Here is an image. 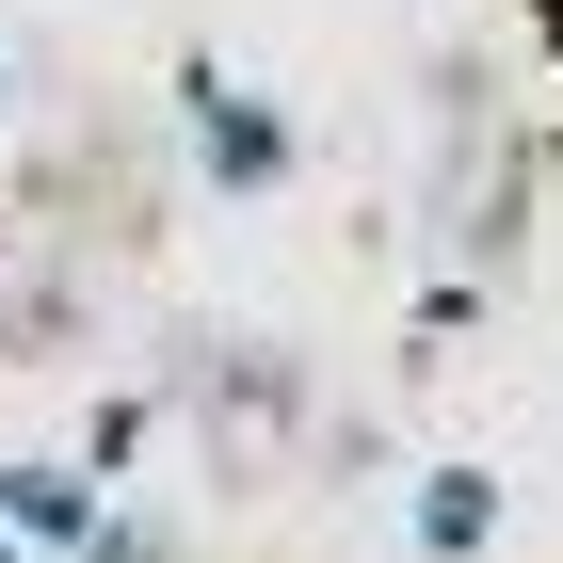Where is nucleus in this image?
<instances>
[{
    "mask_svg": "<svg viewBox=\"0 0 563 563\" xmlns=\"http://www.w3.org/2000/svg\"><path fill=\"white\" fill-rule=\"evenodd\" d=\"M177 113H194V177H210V194H274V177H290L274 97H242V81H210V65H194V81H177Z\"/></svg>",
    "mask_w": 563,
    "mask_h": 563,
    "instance_id": "obj_1",
    "label": "nucleus"
},
{
    "mask_svg": "<svg viewBox=\"0 0 563 563\" xmlns=\"http://www.w3.org/2000/svg\"><path fill=\"white\" fill-rule=\"evenodd\" d=\"M0 531H16L33 563H65V548L97 531V467H81V451H33V467H0Z\"/></svg>",
    "mask_w": 563,
    "mask_h": 563,
    "instance_id": "obj_2",
    "label": "nucleus"
},
{
    "mask_svg": "<svg viewBox=\"0 0 563 563\" xmlns=\"http://www.w3.org/2000/svg\"><path fill=\"white\" fill-rule=\"evenodd\" d=\"M483 548H499V483H483V467H434L419 483V563H483Z\"/></svg>",
    "mask_w": 563,
    "mask_h": 563,
    "instance_id": "obj_3",
    "label": "nucleus"
},
{
    "mask_svg": "<svg viewBox=\"0 0 563 563\" xmlns=\"http://www.w3.org/2000/svg\"><path fill=\"white\" fill-rule=\"evenodd\" d=\"M65 563H177V531H162V516H130V499H97V531H81Z\"/></svg>",
    "mask_w": 563,
    "mask_h": 563,
    "instance_id": "obj_4",
    "label": "nucleus"
},
{
    "mask_svg": "<svg viewBox=\"0 0 563 563\" xmlns=\"http://www.w3.org/2000/svg\"><path fill=\"white\" fill-rule=\"evenodd\" d=\"M0 563H33V548H16V531H0Z\"/></svg>",
    "mask_w": 563,
    "mask_h": 563,
    "instance_id": "obj_5",
    "label": "nucleus"
},
{
    "mask_svg": "<svg viewBox=\"0 0 563 563\" xmlns=\"http://www.w3.org/2000/svg\"><path fill=\"white\" fill-rule=\"evenodd\" d=\"M0 242H16V225H0Z\"/></svg>",
    "mask_w": 563,
    "mask_h": 563,
    "instance_id": "obj_6",
    "label": "nucleus"
},
{
    "mask_svg": "<svg viewBox=\"0 0 563 563\" xmlns=\"http://www.w3.org/2000/svg\"><path fill=\"white\" fill-rule=\"evenodd\" d=\"M0 97H16V81H0Z\"/></svg>",
    "mask_w": 563,
    "mask_h": 563,
    "instance_id": "obj_7",
    "label": "nucleus"
}]
</instances>
